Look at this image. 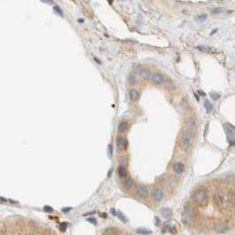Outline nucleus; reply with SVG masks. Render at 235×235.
Masks as SVG:
<instances>
[{
	"label": "nucleus",
	"mask_w": 235,
	"mask_h": 235,
	"mask_svg": "<svg viewBox=\"0 0 235 235\" xmlns=\"http://www.w3.org/2000/svg\"><path fill=\"white\" fill-rule=\"evenodd\" d=\"M193 201L198 205L204 206L208 202V193L207 190L203 188H200L194 190L192 194Z\"/></svg>",
	"instance_id": "obj_1"
},
{
	"label": "nucleus",
	"mask_w": 235,
	"mask_h": 235,
	"mask_svg": "<svg viewBox=\"0 0 235 235\" xmlns=\"http://www.w3.org/2000/svg\"><path fill=\"white\" fill-rule=\"evenodd\" d=\"M212 195H213V200H214L215 203L217 204L218 206L223 205L224 202V194L221 189H218V188L215 189Z\"/></svg>",
	"instance_id": "obj_2"
},
{
	"label": "nucleus",
	"mask_w": 235,
	"mask_h": 235,
	"mask_svg": "<svg viewBox=\"0 0 235 235\" xmlns=\"http://www.w3.org/2000/svg\"><path fill=\"white\" fill-rule=\"evenodd\" d=\"M192 139V132L190 129H187L183 131L182 134V146L184 148V149H188L190 146V142Z\"/></svg>",
	"instance_id": "obj_3"
},
{
	"label": "nucleus",
	"mask_w": 235,
	"mask_h": 235,
	"mask_svg": "<svg viewBox=\"0 0 235 235\" xmlns=\"http://www.w3.org/2000/svg\"><path fill=\"white\" fill-rule=\"evenodd\" d=\"M184 211L186 213V215L188 216V218H194L196 215V209L194 208V206L190 203H186L184 205Z\"/></svg>",
	"instance_id": "obj_4"
},
{
	"label": "nucleus",
	"mask_w": 235,
	"mask_h": 235,
	"mask_svg": "<svg viewBox=\"0 0 235 235\" xmlns=\"http://www.w3.org/2000/svg\"><path fill=\"white\" fill-rule=\"evenodd\" d=\"M151 197L154 201L156 202H160L163 197H164V193H163V190L160 188H154L151 191Z\"/></svg>",
	"instance_id": "obj_5"
},
{
	"label": "nucleus",
	"mask_w": 235,
	"mask_h": 235,
	"mask_svg": "<svg viewBox=\"0 0 235 235\" xmlns=\"http://www.w3.org/2000/svg\"><path fill=\"white\" fill-rule=\"evenodd\" d=\"M135 194L137 196H139L141 198H146L149 195V190L147 187H145L143 185H138L135 188Z\"/></svg>",
	"instance_id": "obj_6"
},
{
	"label": "nucleus",
	"mask_w": 235,
	"mask_h": 235,
	"mask_svg": "<svg viewBox=\"0 0 235 235\" xmlns=\"http://www.w3.org/2000/svg\"><path fill=\"white\" fill-rule=\"evenodd\" d=\"M224 128L226 132L227 137L230 138H235V126L231 125L230 123H225L224 125Z\"/></svg>",
	"instance_id": "obj_7"
},
{
	"label": "nucleus",
	"mask_w": 235,
	"mask_h": 235,
	"mask_svg": "<svg viewBox=\"0 0 235 235\" xmlns=\"http://www.w3.org/2000/svg\"><path fill=\"white\" fill-rule=\"evenodd\" d=\"M164 80V75L159 74V73H155L154 74H152L151 76V81L155 84H162Z\"/></svg>",
	"instance_id": "obj_8"
},
{
	"label": "nucleus",
	"mask_w": 235,
	"mask_h": 235,
	"mask_svg": "<svg viewBox=\"0 0 235 235\" xmlns=\"http://www.w3.org/2000/svg\"><path fill=\"white\" fill-rule=\"evenodd\" d=\"M116 145H117V148L119 149H125L126 145H127V141L125 140L124 137L122 136H119L117 138V141H116Z\"/></svg>",
	"instance_id": "obj_9"
},
{
	"label": "nucleus",
	"mask_w": 235,
	"mask_h": 235,
	"mask_svg": "<svg viewBox=\"0 0 235 235\" xmlns=\"http://www.w3.org/2000/svg\"><path fill=\"white\" fill-rule=\"evenodd\" d=\"M173 171H174V173H176L177 174H180V173H182L184 172L185 166H184V164H183L182 163L178 162V163H176V164L173 165Z\"/></svg>",
	"instance_id": "obj_10"
},
{
	"label": "nucleus",
	"mask_w": 235,
	"mask_h": 235,
	"mask_svg": "<svg viewBox=\"0 0 235 235\" xmlns=\"http://www.w3.org/2000/svg\"><path fill=\"white\" fill-rule=\"evenodd\" d=\"M161 212H162V216H163L164 218H166V219L171 218L172 216H173V211H172V209H169V208H164V209H161Z\"/></svg>",
	"instance_id": "obj_11"
},
{
	"label": "nucleus",
	"mask_w": 235,
	"mask_h": 235,
	"mask_svg": "<svg viewBox=\"0 0 235 235\" xmlns=\"http://www.w3.org/2000/svg\"><path fill=\"white\" fill-rule=\"evenodd\" d=\"M215 229L218 232V233H224V232H225L226 231V229H227V225H226V224L225 223H224V222H222V221H220L218 222L217 224H216V227H215Z\"/></svg>",
	"instance_id": "obj_12"
},
{
	"label": "nucleus",
	"mask_w": 235,
	"mask_h": 235,
	"mask_svg": "<svg viewBox=\"0 0 235 235\" xmlns=\"http://www.w3.org/2000/svg\"><path fill=\"white\" fill-rule=\"evenodd\" d=\"M139 74L141 75V77H142L145 80H148V79H151V74H150V72L148 70V69H141V71L139 72Z\"/></svg>",
	"instance_id": "obj_13"
},
{
	"label": "nucleus",
	"mask_w": 235,
	"mask_h": 235,
	"mask_svg": "<svg viewBox=\"0 0 235 235\" xmlns=\"http://www.w3.org/2000/svg\"><path fill=\"white\" fill-rule=\"evenodd\" d=\"M227 202L231 205H235V192L230 191L227 194Z\"/></svg>",
	"instance_id": "obj_14"
},
{
	"label": "nucleus",
	"mask_w": 235,
	"mask_h": 235,
	"mask_svg": "<svg viewBox=\"0 0 235 235\" xmlns=\"http://www.w3.org/2000/svg\"><path fill=\"white\" fill-rule=\"evenodd\" d=\"M124 187H125L126 189H130L134 186V180L130 178V177H126L125 179H124Z\"/></svg>",
	"instance_id": "obj_15"
},
{
	"label": "nucleus",
	"mask_w": 235,
	"mask_h": 235,
	"mask_svg": "<svg viewBox=\"0 0 235 235\" xmlns=\"http://www.w3.org/2000/svg\"><path fill=\"white\" fill-rule=\"evenodd\" d=\"M129 96L132 101H137L139 99V93L136 89H131L129 92Z\"/></svg>",
	"instance_id": "obj_16"
},
{
	"label": "nucleus",
	"mask_w": 235,
	"mask_h": 235,
	"mask_svg": "<svg viewBox=\"0 0 235 235\" xmlns=\"http://www.w3.org/2000/svg\"><path fill=\"white\" fill-rule=\"evenodd\" d=\"M127 129H128V124H127V122L122 121L121 123H119V127H118V131H119V133H125V132L127 131Z\"/></svg>",
	"instance_id": "obj_17"
},
{
	"label": "nucleus",
	"mask_w": 235,
	"mask_h": 235,
	"mask_svg": "<svg viewBox=\"0 0 235 235\" xmlns=\"http://www.w3.org/2000/svg\"><path fill=\"white\" fill-rule=\"evenodd\" d=\"M119 174L120 178H125L126 177V169H125V165L121 164L119 167Z\"/></svg>",
	"instance_id": "obj_18"
},
{
	"label": "nucleus",
	"mask_w": 235,
	"mask_h": 235,
	"mask_svg": "<svg viewBox=\"0 0 235 235\" xmlns=\"http://www.w3.org/2000/svg\"><path fill=\"white\" fill-rule=\"evenodd\" d=\"M195 125H196V123H195V119H194V118H192V117H189L188 119H187V125H188L189 128H194L195 127Z\"/></svg>",
	"instance_id": "obj_19"
},
{
	"label": "nucleus",
	"mask_w": 235,
	"mask_h": 235,
	"mask_svg": "<svg viewBox=\"0 0 235 235\" xmlns=\"http://www.w3.org/2000/svg\"><path fill=\"white\" fill-rule=\"evenodd\" d=\"M103 235H118V232L114 228H107Z\"/></svg>",
	"instance_id": "obj_20"
},
{
	"label": "nucleus",
	"mask_w": 235,
	"mask_h": 235,
	"mask_svg": "<svg viewBox=\"0 0 235 235\" xmlns=\"http://www.w3.org/2000/svg\"><path fill=\"white\" fill-rule=\"evenodd\" d=\"M204 107H205V109H206V110L208 112H210L212 110V109H213V106H212L211 103L209 100H207V99L204 101Z\"/></svg>",
	"instance_id": "obj_21"
},
{
	"label": "nucleus",
	"mask_w": 235,
	"mask_h": 235,
	"mask_svg": "<svg viewBox=\"0 0 235 235\" xmlns=\"http://www.w3.org/2000/svg\"><path fill=\"white\" fill-rule=\"evenodd\" d=\"M127 80H128V82H129L131 85H134V84L136 83V78H135V76L133 75V74H129V75H128Z\"/></svg>",
	"instance_id": "obj_22"
},
{
	"label": "nucleus",
	"mask_w": 235,
	"mask_h": 235,
	"mask_svg": "<svg viewBox=\"0 0 235 235\" xmlns=\"http://www.w3.org/2000/svg\"><path fill=\"white\" fill-rule=\"evenodd\" d=\"M137 233L142 235H148L151 233V231H149V230L144 229V228H141V229H137Z\"/></svg>",
	"instance_id": "obj_23"
},
{
	"label": "nucleus",
	"mask_w": 235,
	"mask_h": 235,
	"mask_svg": "<svg viewBox=\"0 0 235 235\" xmlns=\"http://www.w3.org/2000/svg\"><path fill=\"white\" fill-rule=\"evenodd\" d=\"M224 11H226L225 8H223V7H218V8L213 9V10H212V13H213V14H220V13H223V12H224Z\"/></svg>",
	"instance_id": "obj_24"
},
{
	"label": "nucleus",
	"mask_w": 235,
	"mask_h": 235,
	"mask_svg": "<svg viewBox=\"0 0 235 235\" xmlns=\"http://www.w3.org/2000/svg\"><path fill=\"white\" fill-rule=\"evenodd\" d=\"M166 87H167L168 89H175V86H174L173 82L172 80H170L166 81Z\"/></svg>",
	"instance_id": "obj_25"
},
{
	"label": "nucleus",
	"mask_w": 235,
	"mask_h": 235,
	"mask_svg": "<svg viewBox=\"0 0 235 235\" xmlns=\"http://www.w3.org/2000/svg\"><path fill=\"white\" fill-rule=\"evenodd\" d=\"M53 9H54V11L59 14V15H60V16H63V12H62V10L58 6V5H54V7H53Z\"/></svg>",
	"instance_id": "obj_26"
},
{
	"label": "nucleus",
	"mask_w": 235,
	"mask_h": 235,
	"mask_svg": "<svg viewBox=\"0 0 235 235\" xmlns=\"http://www.w3.org/2000/svg\"><path fill=\"white\" fill-rule=\"evenodd\" d=\"M118 217H119V220H121L122 222H124V223H126V218H125V217L121 213V212H118Z\"/></svg>",
	"instance_id": "obj_27"
},
{
	"label": "nucleus",
	"mask_w": 235,
	"mask_h": 235,
	"mask_svg": "<svg viewBox=\"0 0 235 235\" xmlns=\"http://www.w3.org/2000/svg\"><path fill=\"white\" fill-rule=\"evenodd\" d=\"M210 95V97L212 98V99H214V100H217V99H218L220 97V94L218 93H216V92H213V93H210L209 94Z\"/></svg>",
	"instance_id": "obj_28"
},
{
	"label": "nucleus",
	"mask_w": 235,
	"mask_h": 235,
	"mask_svg": "<svg viewBox=\"0 0 235 235\" xmlns=\"http://www.w3.org/2000/svg\"><path fill=\"white\" fill-rule=\"evenodd\" d=\"M206 18H207V15H206V14H202V15H199L196 18V20H198V21H203Z\"/></svg>",
	"instance_id": "obj_29"
},
{
	"label": "nucleus",
	"mask_w": 235,
	"mask_h": 235,
	"mask_svg": "<svg viewBox=\"0 0 235 235\" xmlns=\"http://www.w3.org/2000/svg\"><path fill=\"white\" fill-rule=\"evenodd\" d=\"M227 141L228 142L232 145V146H234L235 147V139L234 138H230V137H227Z\"/></svg>",
	"instance_id": "obj_30"
},
{
	"label": "nucleus",
	"mask_w": 235,
	"mask_h": 235,
	"mask_svg": "<svg viewBox=\"0 0 235 235\" xmlns=\"http://www.w3.org/2000/svg\"><path fill=\"white\" fill-rule=\"evenodd\" d=\"M66 226H67V224L66 223H63L60 224V231L61 232H65V229H66Z\"/></svg>",
	"instance_id": "obj_31"
},
{
	"label": "nucleus",
	"mask_w": 235,
	"mask_h": 235,
	"mask_svg": "<svg viewBox=\"0 0 235 235\" xmlns=\"http://www.w3.org/2000/svg\"><path fill=\"white\" fill-rule=\"evenodd\" d=\"M44 210L46 211V212H52V211H53V209H52L51 207H50V206H44Z\"/></svg>",
	"instance_id": "obj_32"
},
{
	"label": "nucleus",
	"mask_w": 235,
	"mask_h": 235,
	"mask_svg": "<svg viewBox=\"0 0 235 235\" xmlns=\"http://www.w3.org/2000/svg\"><path fill=\"white\" fill-rule=\"evenodd\" d=\"M197 49L201 51H209V48L204 47V46H199V47H197Z\"/></svg>",
	"instance_id": "obj_33"
},
{
	"label": "nucleus",
	"mask_w": 235,
	"mask_h": 235,
	"mask_svg": "<svg viewBox=\"0 0 235 235\" xmlns=\"http://www.w3.org/2000/svg\"><path fill=\"white\" fill-rule=\"evenodd\" d=\"M88 220H89V222H92V223H93V224H96V221H95V218H89Z\"/></svg>",
	"instance_id": "obj_34"
},
{
	"label": "nucleus",
	"mask_w": 235,
	"mask_h": 235,
	"mask_svg": "<svg viewBox=\"0 0 235 235\" xmlns=\"http://www.w3.org/2000/svg\"><path fill=\"white\" fill-rule=\"evenodd\" d=\"M110 211H111V213H112V214H113L114 216H116V215H117V213H116V210H115V209H110Z\"/></svg>",
	"instance_id": "obj_35"
},
{
	"label": "nucleus",
	"mask_w": 235,
	"mask_h": 235,
	"mask_svg": "<svg viewBox=\"0 0 235 235\" xmlns=\"http://www.w3.org/2000/svg\"><path fill=\"white\" fill-rule=\"evenodd\" d=\"M109 150H110V156L112 155V146L111 145H109Z\"/></svg>",
	"instance_id": "obj_36"
},
{
	"label": "nucleus",
	"mask_w": 235,
	"mask_h": 235,
	"mask_svg": "<svg viewBox=\"0 0 235 235\" xmlns=\"http://www.w3.org/2000/svg\"><path fill=\"white\" fill-rule=\"evenodd\" d=\"M156 221H157V224H157V225H159V224H160V223H161V221H160V219H159L157 217L156 218Z\"/></svg>",
	"instance_id": "obj_37"
},
{
	"label": "nucleus",
	"mask_w": 235,
	"mask_h": 235,
	"mask_svg": "<svg viewBox=\"0 0 235 235\" xmlns=\"http://www.w3.org/2000/svg\"><path fill=\"white\" fill-rule=\"evenodd\" d=\"M70 209H71L70 208H65V209H63L62 211L63 212H67V211H68V210H70Z\"/></svg>",
	"instance_id": "obj_38"
},
{
	"label": "nucleus",
	"mask_w": 235,
	"mask_h": 235,
	"mask_svg": "<svg viewBox=\"0 0 235 235\" xmlns=\"http://www.w3.org/2000/svg\"><path fill=\"white\" fill-rule=\"evenodd\" d=\"M94 59H95V61H96V62H97V64H101V61H100L99 59H97L96 58H95Z\"/></svg>",
	"instance_id": "obj_39"
},
{
	"label": "nucleus",
	"mask_w": 235,
	"mask_h": 235,
	"mask_svg": "<svg viewBox=\"0 0 235 235\" xmlns=\"http://www.w3.org/2000/svg\"><path fill=\"white\" fill-rule=\"evenodd\" d=\"M198 92H199V93H200V94L202 95H205V93H203V92H202V91H201V90H199V91H198Z\"/></svg>",
	"instance_id": "obj_40"
},
{
	"label": "nucleus",
	"mask_w": 235,
	"mask_h": 235,
	"mask_svg": "<svg viewBox=\"0 0 235 235\" xmlns=\"http://www.w3.org/2000/svg\"><path fill=\"white\" fill-rule=\"evenodd\" d=\"M1 202H6V200L5 199V198H3V197H1Z\"/></svg>",
	"instance_id": "obj_41"
},
{
	"label": "nucleus",
	"mask_w": 235,
	"mask_h": 235,
	"mask_svg": "<svg viewBox=\"0 0 235 235\" xmlns=\"http://www.w3.org/2000/svg\"><path fill=\"white\" fill-rule=\"evenodd\" d=\"M79 21H80V22H83V20H82V19H80Z\"/></svg>",
	"instance_id": "obj_42"
},
{
	"label": "nucleus",
	"mask_w": 235,
	"mask_h": 235,
	"mask_svg": "<svg viewBox=\"0 0 235 235\" xmlns=\"http://www.w3.org/2000/svg\"><path fill=\"white\" fill-rule=\"evenodd\" d=\"M5 235H10V234H5Z\"/></svg>",
	"instance_id": "obj_43"
}]
</instances>
